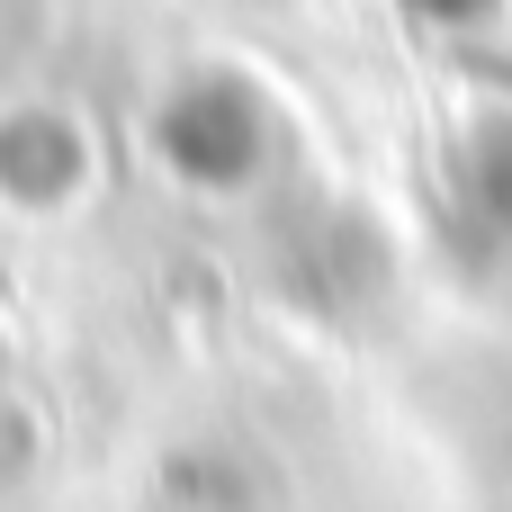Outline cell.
I'll list each match as a JSON object with an SVG mask.
<instances>
[{"label": "cell", "instance_id": "cell-1", "mask_svg": "<svg viewBox=\"0 0 512 512\" xmlns=\"http://www.w3.org/2000/svg\"><path fill=\"white\" fill-rule=\"evenodd\" d=\"M153 144H162V162H171L180 180H198V189H243V180L270 162V108L252 99V81L198 72V81H180V90L162 99Z\"/></svg>", "mask_w": 512, "mask_h": 512}, {"label": "cell", "instance_id": "cell-2", "mask_svg": "<svg viewBox=\"0 0 512 512\" xmlns=\"http://www.w3.org/2000/svg\"><path fill=\"white\" fill-rule=\"evenodd\" d=\"M135 512H270V495L234 450H180V459H162L144 477Z\"/></svg>", "mask_w": 512, "mask_h": 512}, {"label": "cell", "instance_id": "cell-3", "mask_svg": "<svg viewBox=\"0 0 512 512\" xmlns=\"http://www.w3.org/2000/svg\"><path fill=\"white\" fill-rule=\"evenodd\" d=\"M72 180H81V135H63V117L45 108L0 117V189H18L27 207H54Z\"/></svg>", "mask_w": 512, "mask_h": 512}, {"label": "cell", "instance_id": "cell-4", "mask_svg": "<svg viewBox=\"0 0 512 512\" xmlns=\"http://www.w3.org/2000/svg\"><path fill=\"white\" fill-rule=\"evenodd\" d=\"M459 189H468V207L512 243V117H486V126L468 135V153H459Z\"/></svg>", "mask_w": 512, "mask_h": 512}, {"label": "cell", "instance_id": "cell-5", "mask_svg": "<svg viewBox=\"0 0 512 512\" xmlns=\"http://www.w3.org/2000/svg\"><path fill=\"white\" fill-rule=\"evenodd\" d=\"M36 423H27V405H0V486H18V477H36Z\"/></svg>", "mask_w": 512, "mask_h": 512}, {"label": "cell", "instance_id": "cell-6", "mask_svg": "<svg viewBox=\"0 0 512 512\" xmlns=\"http://www.w3.org/2000/svg\"><path fill=\"white\" fill-rule=\"evenodd\" d=\"M414 9H432V18H450V27H468V18H486L495 0H414Z\"/></svg>", "mask_w": 512, "mask_h": 512}]
</instances>
